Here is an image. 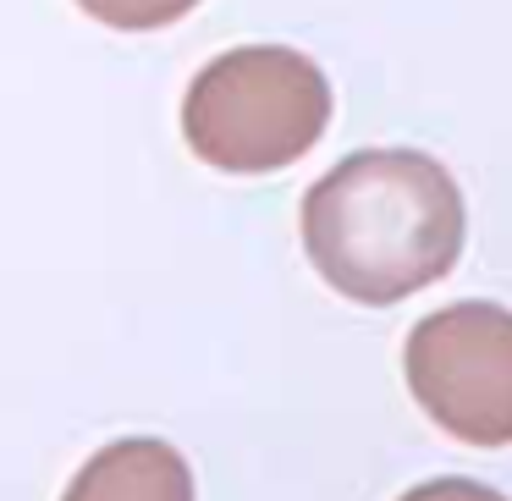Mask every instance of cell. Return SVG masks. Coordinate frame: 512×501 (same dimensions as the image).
Masks as SVG:
<instances>
[{"mask_svg":"<svg viewBox=\"0 0 512 501\" xmlns=\"http://www.w3.org/2000/svg\"><path fill=\"white\" fill-rule=\"evenodd\" d=\"M463 232L452 171L419 149H358L303 193L309 265L369 309L435 287L463 254Z\"/></svg>","mask_w":512,"mask_h":501,"instance_id":"1","label":"cell"},{"mask_svg":"<svg viewBox=\"0 0 512 501\" xmlns=\"http://www.w3.org/2000/svg\"><path fill=\"white\" fill-rule=\"evenodd\" d=\"M331 122V83L287 45H237L215 56L182 100V138L215 171L270 177L320 144Z\"/></svg>","mask_w":512,"mask_h":501,"instance_id":"2","label":"cell"},{"mask_svg":"<svg viewBox=\"0 0 512 501\" xmlns=\"http://www.w3.org/2000/svg\"><path fill=\"white\" fill-rule=\"evenodd\" d=\"M402 375L452 441L512 446V309L463 298L424 314L402 347Z\"/></svg>","mask_w":512,"mask_h":501,"instance_id":"3","label":"cell"},{"mask_svg":"<svg viewBox=\"0 0 512 501\" xmlns=\"http://www.w3.org/2000/svg\"><path fill=\"white\" fill-rule=\"evenodd\" d=\"M61 501H193V468L171 441L127 435L100 446Z\"/></svg>","mask_w":512,"mask_h":501,"instance_id":"4","label":"cell"},{"mask_svg":"<svg viewBox=\"0 0 512 501\" xmlns=\"http://www.w3.org/2000/svg\"><path fill=\"white\" fill-rule=\"evenodd\" d=\"M78 6L105 28L149 34V28H166V23H177V17H188L199 0H78Z\"/></svg>","mask_w":512,"mask_h":501,"instance_id":"5","label":"cell"},{"mask_svg":"<svg viewBox=\"0 0 512 501\" xmlns=\"http://www.w3.org/2000/svg\"><path fill=\"white\" fill-rule=\"evenodd\" d=\"M397 501H507V496L490 485H474V479H430V485H413Z\"/></svg>","mask_w":512,"mask_h":501,"instance_id":"6","label":"cell"}]
</instances>
